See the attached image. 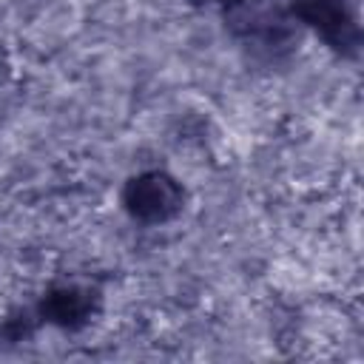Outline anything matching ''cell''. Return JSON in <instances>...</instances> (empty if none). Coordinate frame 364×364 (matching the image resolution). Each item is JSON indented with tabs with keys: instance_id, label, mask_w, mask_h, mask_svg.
<instances>
[{
	"instance_id": "obj_4",
	"label": "cell",
	"mask_w": 364,
	"mask_h": 364,
	"mask_svg": "<svg viewBox=\"0 0 364 364\" xmlns=\"http://www.w3.org/2000/svg\"><path fill=\"white\" fill-rule=\"evenodd\" d=\"M219 3H225V6H236V3H242V0H219Z\"/></svg>"
},
{
	"instance_id": "obj_2",
	"label": "cell",
	"mask_w": 364,
	"mask_h": 364,
	"mask_svg": "<svg viewBox=\"0 0 364 364\" xmlns=\"http://www.w3.org/2000/svg\"><path fill=\"white\" fill-rule=\"evenodd\" d=\"M122 202H125V208H128V213L134 219L156 225V222H168V219H173L179 213V208H182V188L168 173L148 171V173L134 176L125 185Z\"/></svg>"
},
{
	"instance_id": "obj_3",
	"label": "cell",
	"mask_w": 364,
	"mask_h": 364,
	"mask_svg": "<svg viewBox=\"0 0 364 364\" xmlns=\"http://www.w3.org/2000/svg\"><path fill=\"white\" fill-rule=\"evenodd\" d=\"M91 293L88 290H80V287H57L51 290L43 304H40V313L46 321L51 324H60V327H80L88 321L91 316Z\"/></svg>"
},
{
	"instance_id": "obj_1",
	"label": "cell",
	"mask_w": 364,
	"mask_h": 364,
	"mask_svg": "<svg viewBox=\"0 0 364 364\" xmlns=\"http://www.w3.org/2000/svg\"><path fill=\"white\" fill-rule=\"evenodd\" d=\"M293 14L341 54H353L358 48L361 31L355 11L347 0H296Z\"/></svg>"
}]
</instances>
